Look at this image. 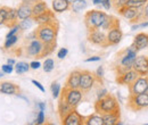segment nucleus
Returning <instances> with one entry per match:
<instances>
[{
  "label": "nucleus",
  "mask_w": 148,
  "mask_h": 125,
  "mask_svg": "<svg viewBox=\"0 0 148 125\" xmlns=\"http://www.w3.org/2000/svg\"><path fill=\"white\" fill-rule=\"evenodd\" d=\"M37 38L42 41L45 44H56V39L58 33V23L57 20L38 25V29L36 30Z\"/></svg>",
  "instance_id": "f257e3e1"
},
{
  "label": "nucleus",
  "mask_w": 148,
  "mask_h": 125,
  "mask_svg": "<svg viewBox=\"0 0 148 125\" xmlns=\"http://www.w3.org/2000/svg\"><path fill=\"white\" fill-rule=\"evenodd\" d=\"M137 50L133 48V46H131L129 48H127L125 50L121 51L120 54L117 55L119 57V63L116 65V73L117 75L123 73V72L128 71L130 68H132L133 61L137 57Z\"/></svg>",
  "instance_id": "f03ea898"
},
{
  "label": "nucleus",
  "mask_w": 148,
  "mask_h": 125,
  "mask_svg": "<svg viewBox=\"0 0 148 125\" xmlns=\"http://www.w3.org/2000/svg\"><path fill=\"white\" fill-rule=\"evenodd\" d=\"M95 110H96V113L103 115V114H106V113L120 110V106H119L117 99L113 94L108 93L105 97H103L100 99H97V101L95 102Z\"/></svg>",
  "instance_id": "7ed1b4c3"
},
{
  "label": "nucleus",
  "mask_w": 148,
  "mask_h": 125,
  "mask_svg": "<svg viewBox=\"0 0 148 125\" xmlns=\"http://www.w3.org/2000/svg\"><path fill=\"white\" fill-rule=\"evenodd\" d=\"M107 15L108 14L100 12V10H96V9L87 12L84 15V25H86L88 32L100 29L103 23L105 22V19L107 17Z\"/></svg>",
  "instance_id": "20e7f679"
},
{
  "label": "nucleus",
  "mask_w": 148,
  "mask_h": 125,
  "mask_svg": "<svg viewBox=\"0 0 148 125\" xmlns=\"http://www.w3.org/2000/svg\"><path fill=\"white\" fill-rule=\"evenodd\" d=\"M128 107L133 111L148 109V92L139 93V94H130Z\"/></svg>",
  "instance_id": "39448f33"
},
{
  "label": "nucleus",
  "mask_w": 148,
  "mask_h": 125,
  "mask_svg": "<svg viewBox=\"0 0 148 125\" xmlns=\"http://www.w3.org/2000/svg\"><path fill=\"white\" fill-rule=\"evenodd\" d=\"M64 99L66 100V102L73 108H76L79 106V104L81 102L82 98H83V91L80 89H69V88H64V90L60 93Z\"/></svg>",
  "instance_id": "423d86ee"
},
{
  "label": "nucleus",
  "mask_w": 148,
  "mask_h": 125,
  "mask_svg": "<svg viewBox=\"0 0 148 125\" xmlns=\"http://www.w3.org/2000/svg\"><path fill=\"white\" fill-rule=\"evenodd\" d=\"M96 82H98L95 73L87 70L81 71V76H80V84H79V89L83 92H87L89 90L93 88V85L96 84Z\"/></svg>",
  "instance_id": "0eeeda50"
},
{
  "label": "nucleus",
  "mask_w": 148,
  "mask_h": 125,
  "mask_svg": "<svg viewBox=\"0 0 148 125\" xmlns=\"http://www.w3.org/2000/svg\"><path fill=\"white\" fill-rule=\"evenodd\" d=\"M140 8H133V7H129V6H123L121 8L117 9L119 14L121 16L130 20L131 23H137L139 20H143V12L139 10Z\"/></svg>",
  "instance_id": "6e6552de"
},
{
  "label": "nucleus",
  "mask_w": 148,
  "mask_h": 125,
  "mask_svg": "<svg viewBox=\"0 0 148 125\" xmlns=\"http://www.w3.org/2000/svg\"><path fill=\"white\" fill-rule=\"evenodd\" d=\"M130 94L148 92V75H139L129 85Z\"/></svg>",
  "instance_id": "1a4fd4ad"
},
{
  "label": "nucleus",
  "mask_w": 148,
  "mask_h": 125,
  "mask_svg": "<svg viewBox=\"0 0 148 125\" xmlns=\"http://www.w3.org/2000/svg\"><path fill=\"white\" fill-rule=\"evenodd\" d=\"M88 41L91 42L95 46H99V47H108V42H107V34L105 33L104 30L101 29H97L93 31L88 32Z\"/></svg>",
  "instance_id": "9d476101"
},
{
  "label": "nucleus",
  "mask_w": 148,
  "mask_h": 125,
  "mask_svg": "<svg viewBox=\"0 0 148 125\" xmlns=\"http://www.w3.org/2000/svg\"><path fill=\"white\" fill-rule=\"evenodd\" d=\"M43 49H45V43L42 41H40L39 39H33L30 41V43L26 47V54L31 57H38V58H42L43 54Z\"/></svg>",
  "instance_id": "9b49d317"
},
{
  "label": "nucleus",
  "mask_w": 148,
  "mask_h": 125,
  "mask_svg": "<svg viewBox=\"0 0 148 125\" xmlns=\"http://www.w3.org/2000/svg\"><path fill=\"white\" fill-rule=\"evenodd\" d=\"M106 34H107L108 46H116V44H119L121 42L122 38H123V32H122V30L120 27V23H116L115 25H113Z\"/></svg>",
  "instance_id": "f8f14e48"
},
{
  "label": "nucleus",
  "mask_w": 148,
  "mask_h": 125,
  "mask_svg": "<svg viewBox=\"0 0 148 125\" xmlns=\"http://www.w3.org/2000/svg\"><path fill=\"white\" fill-rule=\"evenodd\" d=\"M60 121H62L63 125H82L83 121H84V117L76 110V108H74L66 116H64Z\"/></svg>",
  "instance_id": "ddd939ff"
},
{
  "label": "nucleus",
  "mask_w": 148,
  "mask_h": 125,
  "mask_svg": "<svg viewBox=\"0 0 148 125\" xmlns=\"http://www.w3.org/2000/svg\"><path fill=\"white\" fill-rule=\"evenodd\" d=\"M132 68L139 75H148V57L144 55L137 56L133 61Z\"/></svg>",
  "instance_id": "4468645a"
},
{
  "label": "nucleus",
  "mask_w": 148,
  "mask_h": 125,
  "mask_svg": "<svg viewBox=\"0 0 148 125\" xmlns=\"http://www.w3.org/2000/svg\"><path fill=\"white\" fill-rule=\"evenodd\" d=\"M138 76H139V74H138L137 72L134 71L133 68H130V70H128V71L119 74L117 77H116V82H117L119 84L128 85V87H129L130 84H131Z\"/></svg>",
  "instance_id": "2eb2a0df"
},
{
  "label": "nucleus",
  "mask_w": 148,
  "mask_h": 125,
  "mask_svg": "<svg viewBox=\"0 0 148 125\" xmlns=\"http://www.w3.org/2000/svg\"><path fill=\"white\" fill-rule=\"evenodd\" d=\"M132 46H133V48H134L137 51L147 48L148 47V33H145V32L138 33L137 36H134V39H133Z\"/></svg>",
  "instance_id": "dca6fc26"
},
{
  "label": "nucleus",
  "mask_w": 148,
  "mask_h": 125,
  "mask_svg": "<svg viewBox=\"0 0 148 125\" xmlns=\"http://www.w3.org/2000/svg\"><path fill=\"white\" fill-rule=\"evenodd\" d=\"M80 76H81V70H74L69 75V77L66 80L65 88H69V89H79Z\"/></svg>",
  "instance_id": "f3484780"
},
{
  "label": "nucleus",
  "mask_w": 148,
  "mask_h": 125,
  "mask_svg": "<svg viewBox=\"0 0 148 125\" xmlns=\"http://www.w3.org/2000/svg\"><path fill=\"white\" fill-rule=\"evenodd\" d=\"M103 121H104V125H121L122 123L120 122V117H121V114H120V110H116V111H112V113H106V114H103Z\"/></svg>",
  "instance_id": "a211bd4d"
},
{
  "label": "nucleus",
  "mask_w": 148,
  "mask_h": 125,
  "mask_svg": "<svg viewBox=\"0 0 148 125\" xmlns=\"http://www.w3.org/2000/svg\"><path fill=\"white\" fill-rule=\"evenodd\" d=\"M18 85L12 83V82H2L0 83V93H3V94H8V96H16L17 93H19Z\"/></svg>",
  "instance_id": "6ab92c4d"
},
{
  "label": "nucleus",
  "mask_w": 148,
  "mask_h": 125,
  "mask_svg": "<svg viewBox=\"0 0 148 125\" xmlns=\"http://www.w3.org/2000/svg\"><path fill=\"white\" fill-rule=\"evenodd\" d=\"M33 19H34V23L38 24V25H42V24H47V23H51V22L57 20L55 17L54 12H51V10H49V9H48L47 12H45L43 14L33 17Z\"/></svg>",
  "instance_id": "aec40b11"
},
{
  "label": "nucleus",
  "mask_w": 148,
  "mask_h": 125,
  "mask_svg": "<svg viewBox=\"0 0 148 125\" xmlns=\"http://www.w3.org/2000/svg\"><path fill=\"white\" fill-rule=\"evenodd\" d=\"M17 17L19 20L32 17V5L27 2H22L21 6L17 8Z\"/></svg>",
  "instance_id": "412c9836"
},
{
  "label": "nucleus",
  "mask_w": 148,
  "mask_h": 125,
  "mask_svg": "<svg viewBox=\"0 0 148 125\" xmlns=\"http://www.w3.org/2000/svg\"><path fill=\"white\" fill-rule=\"evenodd\" d=\"M72 109H74V108L71 107V106L66 102V100L64 99V97L60 94V96H59V101H58V115H59L60 120H62L64 116H66Z\"/></svg>",
  "instance_id": "4be33fe9"
},
{
  "label": "nucleus",
  "mask_w": 148,
  "mask_h": 125,
  "mask_svg": "<svg viewBox=\"0 0 148 125\" xmlns=\"http://www.w3.org/2000/svg\"><path fill=\"white\" fill-rule=\"evenodd\" d=\"M53 10L55 13H64L71 9V3L67 0H53Z\"/></svg>",
  "instance_id": "5701e85b"
},
{
  "label": "nucleus",
  "mask_w": 148,
  "mask_h": 125,
  "mask_svg": "<svg viewBox=\"0 0 148 125\" xmlns=\"http://www.w3.org/2000/svg\"><path fill=\"white\" fill-rule=\"evenodd\" d=\"M48 10V6L47 2H45L43 0H39L37 2H34L32 5V17L39 16L41 14H43L45 12Z\"/></svg>",
  "instance_id": "b1692460"
},
{
  "label": "nucleus",
  "mask_w": 148,
  "mask_h": 125,
  "mask_svg": "<svg viewBox=\"0 0 148 125\" xmlns=\"http://www.w3.org/2000/svg\"><path fill=\"white\" fill-rule=\"evenodd\" d=\"M17 8H8L7 10V18H6V24L8 27L14 26L15 24H17Z\"/></svg>",
  "instance_id": "393cba45"
},
{
  "label": "nucleus",
  "mask_w": 148,
  "mask_h": 125,
  "mask_svg": "<svg viewBox=\"0 0 148 125\" xmlns=\"http://www.w3.org/2000/svg\"><path fill=\"white\" fill-rule=\"evenodd\" d=\"M83 124L86 125H104V121H103V116L98 113L92 114L88 117H84Z\"/></svg>",
  "instance_id": "a878e982"
},
{
  "label": "nucleus",
  "mask_w": 148,
  "mask_h": 125,
  "mask_svg": "<svg viewBox=\"0 0 148 125\" xmlns=\"http://www.w3.org/2000/svg\"><path fill=\"white\" fill-rule=\"evenodd\" d=\"M88 3L86 0H72L71 2V9L74 13H80L87 8Z\"/></svg>",
  "instance_id": "bb28decb"
},
{
  "label": "nucleus",
  "mask_w": 148,
  "mask_h": 125,
  "mask_svg": "<svg viewBox=\"0 0 148 125\" xmlns=\"http://www.w3.org/2000/svg\"><path fill=\"white\" fill-rule=\"evenodd\" d=\"M14 70L17 74H24V73H27L30 70V64L25 63V61H18V63H15L14 65Z\"/></svg>",
  "instance_id": "cd10ccee"
},
{
  "label": "nucleus",
  "mask_w": 148,
  "mask_h": 125,
  "mask_svg": "<svg viewBox=\"0 0 148 125\" xmlns=\"http://www.w3.org/2000/svg\"><path fill=\"white\" fill-rule=\"evenodd\" d=\"M116 23H119V19L117 18H115L114 16H111V15H107V17L105 19V22L103 23V25H101V30H104V31H108L110 29H111L113 25H115Z\"/></svg>",
  "instance_id": "c85d7f7f"
},
{
  "label": "nucleus",
  "mask_w": 148,
  "mask_h": 125,
  "mask_svg": "<svg viewBox=\"0 0 148 125\" xmlns=\"http://www.w3.org/2000/svg\"><path fill=\"white\" fill-rule=\"evenodd\" d=\"M18 25L22 31H27V30L32 29V26L34 25V19H33V17H29V18H25V19H22V20H19Z\"/></svg>",
  "instance_id": "c756f323"
},
{
  "label": "nucleus",
  "mask_w": 148,
  "mask_h": 125,
  "mask_svg": "<svg viewBox=\"0 0 148 125\" xmlns=\"http://www.w3.org/2000/svg\"><path fill=\"white\" fill-rule=\"evenodd\" d=\"M42 68H43V71L46 72V73H50V72L54 71V68H55V61H54V59L47 58V59L43 61Z\"/></svg>",
  "instance_id": "7c9ffc66"
},
{
  "label": "nucleus",
  "mask_w": 148,
  "mask_h": 125,
  "mask_svg": "<svg viewBox=\"0 0 148 125\" xmlns=\"http://www.w3.org/2000/svg\"><path fill=\"white\" fill-rule=\"evenodd\" d=\"M17 41H18V36H17V34L9 36V38H6V41H5V44H3V48H5L6 50H8V49H9V48H12L13 46H15Z\"/></svg>",
  "instance_id": "2f4dec72"
},
{
  "label": "nucleus",
  "mask_w": 148,
  "mask_h": 125,
  "mask_svg": "<svg viewBox=\"0 0 148 125\" xmlns=\"http://www.w3.org/2000/svg\"><path fill=\"white\" fill-rule=\"evenodd\" d=\"M148 0H127L125 6L129 7H133V8H141L146 5Z\"/></svg>",
  "instance_id": "473e14b6"
},
{
  "label": "nucleus",
  "mask_w": 148,
  "mask_h": 125,
  "mask_svg": "<svg viewBox=\"0 0 148 125\" xmlns=\"http://www.w3.org/2000/svg\"><path fill=\"white\" fill-rule=\"evenodd\" d=\"M50 89H51V93H53V98H59L60 93H62V88H60V84L58 82H53L51 85H50Z\"/></svg>",
  "instance_id": "72a5a7b5"
},
{
  "label": "nucleus",
  "mask_w": 148,
  "mask_h": 125,
  "mask_svg": "<svg viewBox=\"0 0 148 125\" xmlns=\"http://www.w3.org/2000/svg\"><path fill=\"white\" fill-rule=\"evenodd\" d=\"M95 75H96V77H97L98 82L101 84V83H103V79H104V76H105V70H104V66H99V67L97 68L96 73H95Z\"/></svg>",
  "instance_id": "f704fd0d"
},
{
  "label": "nucleus",
  "mask_w": 148,
  "mask_h": 125,
  "mask_svg": "<svg viewBox=\"0 0 148 125\" xmlns=\"http://www.w3.org/2000/svg\"><path fill=\"white\" fill-rule=\"evenodd\" d=\"M7 10L8 7H0V25L6 24V18H7Z\"/></svg>",
  "instance_id": "c9c22d12"
},
{
  "label": "nucleus",
  "mask_w": 148,
  "mask_h": 125,
  "mask_svg": "<svg viewBox=\"0 0 148 125\" xmlns=\"http://www.w3.org/2000/svg\"><path fill=\"white\" fill-rule=\"evenodd\" d=\"M45 121H46V117H45V113L42 111V110H39V113H38V116H37V120H36V122H34V124H43L45 123Z\"/></svg>",
  "instance_id": "e433bc0d"
},
{
  "label": "nucleus",
  "mask_w": 148,
  "mask_h": 125,
  "mask_svg": "<svg viewBox=\"0 0 148 125\" xmlns=\"http://www.w3.org/2000/svg\"><path fill=\"white\" fill-rule=\"evenodd\" d=\"M1 71L3 72L5 74H10L14 71V65H9V64H5L1 66Z\"/></svg>",
  "instance_id": "4c0bfd02"
},
{
  "label": "nucleus",
  "mask_w": 148,
  "mask_h": 125,
  "mask_svg": "<svg viewBox=\"0 0 148 125\" xmlns=\"http://www.w3.org/2000/svg\"><path fill=\"white\" fill-rule=\"evenodd\" d=\"M69 54V50H67V48H60L59 50H58V53H57V57L59 58V59H64L66 56Z\"/></svg>",
  "instance_id": "58836bf2"
},
{
  "label": "nucleus",
  "mask_w": 148,
  "mask_h": 125,
  "mask_svg": "<svg viewBox=\"0 0 148 125\" xmlns=\"http://www.w3.org/2000/svg\"><path fill=\"white\" fill-rule=\"evenodd\" d=\"M106 94H108V91L105 89V88H100V89H98L97 91V99H100V98H103V97H105Z\"/></svg>",
  "instance_id": "ea45409f"
},
{
  "label": "nucleus",
  "mask_w": 148,
  "mask_h": 125,
  "mask_svg": "<svg viewBox=\"0 0 148 125\" xmlns=\"http://www.w3.org/2000/svg\"><path fill=\"white\" fill-rule=\"evenodd\" d=\"M101 5L106 10H110L112 8V0H101Z\"/></svg>",
  "instance_id": "a19ab883"
},
{
  "label": "nucleus",
  "mask_w": 148,
  "mask_h": 125,
  "mask_svg": "<svg viewBox=\"0 0 148 125\" xmlns=\"http://www.w3.org/2000/svg\"><path fill=\"white\" fill-rule=\"evenodd\" d=\"M31 82H32V84H34L38 89L41 91V92H45V87H43V85H42V84H41L39 81H37V80H32Z\"/></svg>",
  "instance_id": "79ce46f5"
},
{
  "label": "nucleus",
  "mask_w": 148,
  "mask_h": 125,
  "mask_svg": "<svg viewBox=\"0 0 148 125\" xmlns=\"http://www.w3.org/2000/svg\"><path fill=\"white\" fill-rule=\"evenodd\" d=\"M40 66H41V64L38 60H33L30 63V68H32V70H38V68H40Z\"/></svg>",
  "instance_id": "37998d69"
},
{
  "label": "nucleus",
  "mask_w": 148,
  "mask_h": 125,
  "mask_svg": "<svg viewBox=\"0 0 148 125\" xmlns=\"http://www.w3.org/2000/svg\"><path fill=\"white\" fill-rule=\"evenodd\" d=\"M143 18L144 19H148V1L146 2V5L144 6V10H143Z\"/></svg>",
  "instance_id": "c03bdc74"
},
{
  "label": "nucleus",
  "mask_w": 148,
  "mask_h": 125,
  "mask_svg": "<svg viewBox=\"0 0 148 125\" xmlns=\"http://www.w3.org/2000/svg\"><path fill=\"white\" fill-rule=\"evenodd\" d=\"M100 60V57L99 56H93V57H89L86 59L87 63H91V61H99Z\"/></svg>",
  "instance_id": "a18cd8bd"
},
{
  "label": "nucleus",
  "mask_w": 148,
  "mask_h": 125,
  "mask_svg": "<svg viewBox=\"0 0 148 125\" xmlns=\"http://www.w3.org/2000/svg\"><path fill=\"white\" fill-rule=\"evenodd\" d=\"M37 107L39 108V110H42V111H45V109H46V104L45 102H38L37 104Z\"/></svg>",
  "instance_id": "49530a36"
},
{
  "label": "nucleus",
  "mask_w": 148,
  "mask_h": 125,
  "mask_svg": "<svg viewBox=\"0 0 148 125\" xmlns=\"http://www.w3.org/2000/svg\"><path fill=\"white\" fill-rule=\"evenodd\" d=\"M147 26H148V20H145V22H143V23L139 24V29H144V27H147Z\"/></svg>",
  "instance_id": "de8ad7c7"
},
{
  "label": "nucleus",
  "mask_w": 148,
  "mask_h": 125,
  "mask_svg": "<svg viewBox=\"0 0 148 125\" xmlns=\"http://www.w3.org/2000/svg\"><path fill=\"white\" fill-rule=\"evenodd\" d=\"M15 63H16V61H15L13 58H8V59H7V64H9V65H15Z\"/></svg>",
  "instance_id": "09e8293b"
},
{
  "label": "nucleus",
  "mask_w": 148,
  "mask_h": 125,
  "mask_svg": "<svg viewBox=\"0 0 148 125\" xmlns=\"http://www.w3.org/2000/svg\"><path fill=\"white\" fill-rule=\"evenodd\" d=\"M37 1H39V0H22V2H27V3H31V5H33Z\"/></svg>",
  "instance_id": "8fccbe9b"
},
{
  "label": "nucleus",
  "mask_w": 148,
  "mask_h": 125,
  "mask_svg": "<svg viewBox=\"0 0 148 125\" xmlns=\"http://www.w3.org/2000/svg\"><path fill=\"white\" fill-rule=\"evenodd\" d=\"M139 29V24H134V25H132V27H131V30H138Z\"/></svg>",
  "instance_id": "3c124183"
},
{
  "label": "nucleus",
  "mask_w": 148,
  "mask_h": 125,
  "mask_svg": "<svg viewBox=\"0 0 148 125\" xmlns=\"http://www.w3.org/2000/svg\"><path fill=\"white\" fill-rule=\"evenodd\" d=\"M92 3L93 5H99V3H101V0H92Z\"/></svg>",
  "instance_id": "603ef678"
},
{
  "label": "nucleus",
  "mask_w": 148,
  "mask_h": 125,
  "mask_svg": "<svg viewBox=\"0 0 148 125\" xmlns=\"http://www.w3.org/2000/svg\"><path fill=\"white\" fill-rule=\"evenodd\" d=\"M3 74H5V73H3V72H1V73H0V79H1V77H2V76H3Z\"/></svg>",
  "instance_id": "864d4df0"
},
{
  "label": "nucleus",
  "mask_w": 148,
  "mask_h": 125,
  "mask_svg": "<svg viewBox=\"0 0 148 125\" xmlns=\"http://www.w3.org/2000/svg\"><path fill=\"white\" fill-rule=\"evenodd\" d=\"M67 1H69V2H70V3H71V2H72V0H67Z\"/></svg>",
  "instance_id": "5fc2aeb1"
},
{
  "label": "nucleus",
  "mask_w": 148,
  "mask_h": 125,
  "mask_svg": "<svg viewBox=\"0 0 148 125\" xmlns=\"http://www.w3.org/2000/svg\"><path fill=\"white\" fill-rule=\"evenodd\" d=\"M147 57H148V56H147Z\"/></svg>",
  "instance_id": "6e6d98bb"
}]
</instances>
